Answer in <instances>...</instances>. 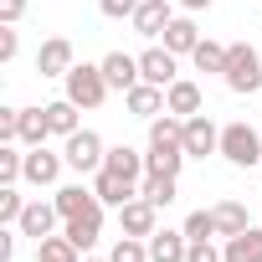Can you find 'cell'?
<instances>
[{
    "mask_svg": "<svg viewBox=\"0 0 262 262\" xmlns=\"http://www.w3.org/2000/svg\"><path fill=\"white\" fill-rule=\"evenodd\" d=\"M36 262H82V252L72 247V236H67V231H62V236L52 231V236H41V242H36Z\"/></svg>",
    "mask_w": 262,
    "mask_h": 262,
    "instance_id": "cell-24",
    "label": "cell"
},
{
    "mask_svg": "<svg viewBox=\"0 0 262 262\" xmlns=\"http://www.w3.org/2000/svg\"><path fill=\"white\" fill-rule=\"evenodd\" d=\"M216 0H180V11H211Z\"/></svg>",
    "mask_w": 262,
    "mask_h": 262,
    "instance_id": "cell-38",
    "label": "cell"
},
{
    "mask_svg": "<svg viewBox=\"0 0 262 262\" xmlns=\"http://www.w3.org/2000/svg\"><path fill=\"white\" fill-rule=\"evenodd\" d=\"M128 21H134L139 36H165V26L175 21V6H170V0H144V6L128 16Z\"/></svg>",
    "mask_w": 262,
    "mask_h": 262,
    "instance_id": "cell-15",
    "label": "cell"
},
{
    "mask_svg": "<svg viewBox=\"0 0 262 262\" xmlns=\"http://www.w3.org/2000/svg\"><path fill=\"white\" fill-rule=\"evenodd\" d=\"M185 252H190V236L185 231H155L149 236V262H185Z\"/></svg>",
    "mask_w": 262,
    "mask_h": 262,
    "instance_id": "cell-17",
    "label": "cell"
},
{
    "mask_svg": "<svg viewBox=\"0 0 262 262\" xmlns=\"http://www.w3.org/2000/svg\"><path fill=\"white\" fill-rule=\"evenodd\" d=\"M47 134H52V123H47V103H41V108H21V144L36 149V144H47Z\"/></svg>",
    "mask_w": 262,
    "mask_h": 262,
    "instance_id": "cell-26",
    "label": "cell"
},
{
    "mask_svg": "<svg viewBox=\"0 0 262 262\" xmlns=\"http://www.w3.org/2000/svg\"><path fill=\"white\" fill-rule=\"evenodd\" d=\"M62 231L72 236V247H77V252H88V247L103 236V201H98V206H88L82 216H67V221H62Z\"/></svg>",
    "mask_w": 262,
    "mask_h": 262,
    "instance_id": "cell-13",
    "label": "cell"
},
{
    "mask_svg": "<svg viewBox=\"0 0 262 262\" xmlns=\"http://www.w3.org/2000/svg\"><path fill=\"white\" fill-rule=\"evenodd\" d=\"M118 226H123V236H155L160 231V206H149L144 195H134L128 206H118Z\"/></svg>",
    "mask_w": 262,
    "mask_h": 262,
    "instance_id": "cell-6",
    "label": "cell"
},
{
    "mask_svg": "<svg viewBox=\"0 0 262 262\" xmlns=\"http://www.w3.org/2000/svg\"><path fill=\"white\" fill-rule=\"evenodd\" d=\"M11 257H16V231L0 226V262H11Z\"/></svg>",
    "mask_w": 262,
    "mask_h": 262,
    "instance_id": "cell-37",
    "label": "cell"
},
{
    "mask_svg": "<svg viewBox=\"0 0 262 262\" xmlns=\"http://www.w3.org/2000/svg\"><path fill=\"white\" fill-rule=\"evenodd\" d=\"M93 190H98V201L103 206H128V201H134L139 195V180H128V175H118V170H98L93 175Z\"/></svg>",
    "mask_w": 262,
    "mask_h": 262,
    "instance_id": "cell-11",
    "label": "cell"
},
{
    "mask_svg": "<svg viewBox=\"0 0 262 262\" xmlns=\"http://www.w3.org/2000/svg\"><path fill=\"white\" fill-rule=\"evenodd\" d=\"M221 257H226V262H262V226H247V231L226 236Z\"/></svg>",
    "mask_w": 262,
    "mask_h": 262,
    "instance_id": "cell-18",
    "label": "cell"
},
{
    "mask_svg": "<svg viewBox=\"0 0 262 262\" xmlns=\"http://www.w3.org/2000/svg\"><path fill=\"white\" fill-rule=\"evenodd\" d=\"M26 16V0H0V26H16Z\"/></svg>",
    "mask_w": 262,
    "mask_h": 262,
    "instance_id": "cell-36",
    "label": "cell"
},
{
    "mask_svg": "<svg viewBox=\"0 0 262 262\" xmlns=\"http://www.w3.org/2000/svg\"><path fill=\"white\" fill-rule=\"evenodd\" d=\"M139 195H144L149 206H170V201L180 195V185H175V175H144V180H139Z\"/></svg>",
    "mask_w": 262,
    "mask_h": 262,
    "instance_id": "cell-28",
    "label": "cell"
},
{
    "mask_svg": "<svg viewBox=\"0 0 262 262\" xmlns=\"http://www.w3.org/2000/svg\"><path fill=\"white\" fill-rule=\"evenodd\" d=\"M47 123H52V134H57V139L77 134V128H82V123H77V103H72L67 93H62L57 103H47Z\"/></svg>",
    "mask_w": 262,
    "mask_h": 262,
    "instance_id": "cell-23",
    "label": "cell"
},
{
    "mask_svg": "<svg viewBox=\"0 0 262 262\" xmlns=\"http://www.w3.org/2000/svg\"><path fill=\"white\" fill-rule=\"evenodd\" d=\"M62 88H67V98H72L77 108H103V98L113 93L108 77H103V62H77V67L62 77Z\"/></svg>",
    "mask_w": 262,
    "mask_h": 262,
    "instance_id": "cell-3",
    "label": "cell"
},
{
    "mask_svg": "<svg viewBox=\"0 0 262 262\" xmlns=\"http://www.w3.org/2000/svg\"><path fill=\"white\" fill-rule=\"evenodd\" d=\"M57 221H62V211H57V201H26V211H21V221H16V231L21 236H52L57 231Z\"/></svg>",
    "mask_w": 262,
    "mask_h": 262,
    "instance_id": "cell-10",
    "label": "cell"
},
{
    "mask_svg": "<svg viewBox=\"0 0 262 262\" xmlns=\"http://www.w3.org/2000/svg\"><path fill=\"white\" fill-rule=\"evenodd\" d=\"M185 262H226V257H221V247H216V242H190Z\"/></svg>",
    "mask_w": 262,
    "mask_h": 262,
    "instance_id": "cell-34",
    "label": "cell"
},
{
    "mask_svg": "<svg viewBox=\"0 0 262 262\" xmlns=\"http://www.w3.org/2000/svg\"><path fill=\"white\" fill-rule=\"evenodd\" d=\"M190 62H195V72H226V47L211 41V36H201V47L190 52Z\"/></svg>",
    "mask_w": 262,
    "mask_h": 262,
    "instance_id": "cell-29",
    "label": "cell"
},
{
    "mask_svg": "<svg viewBox=\"0 0 262 262\" xmlns=\"http://www.w3.org/2000/svg\"><path fill=\"white\" fill-rule=\"evenodd\" d=\"M0 144H21V108H0Z\"/></svg>",
    "mask_w": 262,
    "mask_h": 262,
    "instance_id": "cell-33",
    "label": "cell"
},
{
    "mask_svg": "<svg viewBox=\"0 0 262 262\" xmlns=\"http://www.w3.org/2000/svg\"><path fill=\"white\" fill-rule=\"evenodd\" d=\"M257 6H262V0H257Z\"/></svg>",
    "mask_w": 262,
    "mask_h": 262,
    "instance_id": "cell-40",
    "label": "cell"
},
{
    "mask_svg": "<svg viewBox=\"0 0 262 262\" xmlns=\"http://www.w3.org/2000/svg\"><path fill=\"white\" fill-rule=\"evenodd\" d=\"M103 77H108V88H118V93H128L134 82H144V77H139V57H128V52H108V57H103Z\"/></svg>",
    "mask_w": 262,
    "mask_h": 262,
    "instance_id": "cell-16",
    "label": "cell"
},
{
    "mask_svg": "<svg viewBox=\"0 0 262 262\" xmlns=\"http://www.w3.org/2000/svg\"><path fill=\"white\" fill-rule=\"evenodd\" d=\"M123 108L134 113V118H160V113H170L165 88H155V82H134V88L123 93Z\"/></svg>",
    "mask_w": 262,
    "mask_h": 262,
    "instance_id": "cell-12",
    "label": "cell"
},
{
    "mask_svg": "<svg viewBox=\"0 0 262 262\" xmlns=\"http://www.w3.org/2000/svg\"><path fill=\"white\" fill-rule=\"evenodd\" d=\"M185 155H190V160L221 155V128L211 123V113H190V118H185Z\"/></svg>",
    "mask_w": 262,
    "mask_h": 262,
    "instance_id": "cell-5",
    "label": "cell"
},
{
    "mask_svg": "<svg viewBox=\"0 0 262 262\" xmlns=\"http://www.w3.org/2000/svg\"><path fill=\"white\" fill-rule=\"evenodd\" d=\"M165 47H170L175 57H190V52L201 47V26H195L190 16H175V21L165 26Z\"/></svg>",
    "mask_w": 262,
    "mask_h": 262,
    "instance_id": "cell-19",
    "label": "cell"
},
{
    "mask_svg": "<svg viewBox=\"0 0 262 262\" xmlns=\"http://www.w3.org/2000/svg\"><path fill=\"white\" fill-rule=\"evenodd\" d=\"M21 211H26V195H21L16 185H0V226H16Z\"/></svg>",
    "mask_w": 262,
    "mask_h": 262,
    "instance_id": "cell-31",
    "label": "cell"
},
{
    "mask_svg": "<svg viewBox=\"0 0 262 262\" xmlns=\"http://www.w3.org/2000/svg\"><path fill=\"white\" fill-rule=\"evenodd\" d=\"M211 216H216V236H236V231H247V226H252V216H247V206H242V201H216V206H211Z\"/></svg>",
    "mask_w": 262,
    "mask_h": 262,
    "instance_id": "cell-21",
    "label": "cell"
},
{
    "mask_svg": "<svg viewBox=\"0 0 262 262\" xmlns=\"http://www.w3.org/2000/svg\"><path fill=\"white\" fill-rule=\"evenodd\" d=\"M139 77L155 82V88H170L180 77V57L170 47H149V52H139Z\"/></svg>",
    "mask_w": 262,
    "mask_h": 262,
    "instance_id": "cell-8",
    "label": "cell"
},
{
    "mask_svg": "<svg viewBox=\"0 0 262 262\" xmlns=\"http://www.w3.org/2000/svg\"><path fill=\"white\" fill-rule=\"evenodd\" d=\"M108 262H149V242L144 236H118L113 252H108Z\"/></svg>",
    "mask_w": 262,
    "mask_h": 262,
    "instance_id": "cell-30",
    "label": "cell"
},
{
    "mask_svg": "<svg viewBox=\"0 0 262 262\" xmlns=\"http://www.w3.org/2000/svg\"><path fill=\"white\" fill-rule=\"evenodd\" d=\"M62 155H52L47 144H36V149H26V170H21V180L26 185H57L62 180Z\"/></svg>",
    "mask_w": 262,
    "mask_h": 262,
    "instance_id": "cell-9",
    "label": "cell"
},
{
    "mask_svg": "<svg viewBox=\"0 0 262 262\" xmlns=\"http://www.w3.org/2000/svg\"><path fill=\"white\" fill-rule=\"evenodd\" d=\"M226 88L231 93H242V98H252L257 88H262V52L252 47V41H231L226 47Z\"/></svg>",
    "mask_w": 262,
    "mask_h": 262,
    "instance_id": "cell-1",
    "label": "cell"
},
{
    "mask_svg": "<svg viewBox=\"0 0 262 262\" xmlns=\"http://www.w3.org/2000/svg\"><path fill=\"white\" fill-rule=\"evenodd\" d=\"M52 201H57V211H62V221H67V216H82L88 206H98V190H93V185H62Z\"/></svg>",
    "mask_w": 262,
    "mask_h": 262,
    "instance_id": "cell-22",
    "label": "cell"
},
{
    "mask_svg": "<svg viewBox=\"0 0 262 262\" xmlns=\"http://www.w3.org/2000/svg\"><path fill=\"white\" fill-rule=\"evenodd\" d=\"M221 160L226 165H236V170H252V165H262V134L252 123H221Z\"/></svg>",
    "mask_w": 262,
    "mask_h": 262,
    "instance_id": "cell-2",
    "label": "cell"
},
{
    "mask_svg": "<svg viewBox=\"0 0 262 262\" xmlns=\"http://www.w3.org/2000/svg\"><path fill=\"white\" fill-rule=\"evenodd\" d=\"M165 103H170V113H180V118L206 113V93H201V82H190V77H175V82L165 88Z\"/></svg>",
    "mask_w": 262,
    "mask_h": 262,
    "instance_id": "cell-14",
    "label": "cell"
},
{
    "mask_svg": "<svg viewBox=\"0 0 262 262\" xmlns=\"http://www.w3.org/2000/svg\"><path fill=\"white\" fill-rule=\"evenodd\" d=\"M62 160H67V170H77V175H98L103 160H108V144L93 134V128H77V134H67V144H62Z\"/></svg>",
    "mask_w": 262,
    "mask_h": 262,
    "instance_id": "cell-4",
    "label": "cell"
},
{
    "mask_svg": "<svg viewBox=\"0 0 262 262\" xmlns=\"http://www.w3.org/2000/svg\"><path fill=\"white\" fill-rule=\"evenodd\" d=\"M82 262H108V257H82Z\"/></svg>",
    "mask_w": 262,
    "mask_h": 262,
    "instance_id": "cell-39",
    "label": "cell"
},
{
    "mask_svg": "<svg viewBox=\"0 0 262 262\" xmlns=\"http://www.w3.org/2000/svg\"><path fill=\"white\" fill-rule=\"evenodd\" d=\"M149 144H180V149H185V118H180V113L149 118Z\"/></svg>",
    "mask_w": 262,
    "mask_h": 262,
    "instance_id": "cell-25",
    "label": "cell"
},
{
    "mask_svg": "<svg viewBox=\"0 0 262 262\" xmlns=\"http://www.w3.org/2000/svg\"><path fill=\"white\" fill-rule=\"evenodd\" d=\"M185 160H190V155H185L180 144H149V155H144V175H180Z\"/></svg>",
    "mask_w": 262,
    "mask_h": 262,
    "instance_id": "cell-20",
    "label": "cell"
},
{
    "mask_svg": "<svg viewBox=\"0 0 262 262\" xmlns=\"http://www.w3.org/2000/svg\"><path fill=\"white\" fill-rule=\"evenodd\" d=\"M180 231H185L190 242H211V236H216V216H211V211H190Z\"/></svg>",
    "mask_w": 262,
    "mask_h": 262,
    "instance_id": "cell-32",
    "label": "cell"
},
{
    "mask_svg": "<svg viewBox=\"0 0 262 262\" xmlns=\"http://www.w3.org/2000/svg\"><path fill=\"white\" fill-rule=\"evenodd\" d=\"M16 52H21V36H16V26H0V62H16Z\"/></svg>",
    "mask_w": 262,
    "mask_h": 262,
    "instance_id": "cell-35",
    "label": "cell"
},
{
    "mask_svg": "<svg viewBox=\"0 0 262 262\" xmlns=\"http://www.w3.org/2000/svg\"><path fill=\"white\" fill-rule=\"evenodd\" d=\"M72 67H77V57H72V41L67 36H47L36 47V72L41 77H67Z\"/></svg>",
    "mask_w": 262,
    "mask_h": 262,
    "instance_id": "cell-7",
    "label": "cell"
},
{
    "mask_svg": "<svg viewBox=\"0 0 262 262\" xmlns=\"http://www.w3.org/2000/svg\"><path fill=\"white\" fill-rule=\"evenodd\" d=\"M103 165L118 170V175H128V180H144V155H139V149H128V144H113Z\"/></svg>",
    "mask_w": 262,
    "mask_h": 262,
    "instance_id": "cell-27",
    "label": "cell"
}]
</instances>
